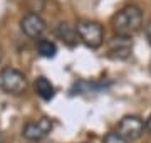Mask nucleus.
Returning <instances> with one entry per match:
<instances>
[{
	"label": "nucleus",
	"mask_w": 151,
	"mask_h": 143,
	"mask_svg": "<svg viewBox=\"0 0 151 143\" xmlns=\"http://www.w3.org/2000/svg\"><path fill=\"white\" fill-rule=\"evenodd\" d=\"M143 25V12L136 5H126L113 17V30L119 37L131 39Z\"/></svg>",
	"instance_id": "nucleus-1"
},
{
	"label": "nucleus",
	"mask_w": 151,
	"mask_h": 143,
	"mask_svg": "<svg viewBox=\"0 0 151 143\" xmlns=\"http://www.w3.org/2000/svg\"><path fill=\"white\" fill-rule=\"evenodd\" d=\"M79 40L82 44H86L91 49L101 47L104 42V29L99 22H92V20H81L76 25Z\"/></svg>",
	"instance_id": "nucleus-2"
},
{
	"label": "nucleus",
	"mask_w": 151,
	"mask_h": 143,
	"mask_svg": "<svg viewBox=\"0 0 151 143\" xmlns=\"http://www.w3.org/2000/svg\"><path fill=\"white\" fill-rule=\"evenodd\" d=\"M29 83L24 72L15 67H4L0 71V89L9 94H22L27 89Z\"/></svg>",
	"instance_id": "nucleus-3"
},
{
	"label": "nucleus",
	"mask_w": 151,
	"mask_h": 143,
	"mask_svg": "<svg viewBox=\"0 0 151 143\" xmlns=\"http://www.w3.org/2000/svg\"><path fill=\"white\" fill-rule=\"evenodd\" d=\"M145 130H146V121H143V118L136 115H128L119 120L116 133L121 135L126 142H134V140L143 136Z\"/></svg>",
	"instance_id": "nucleus-4"
},
{
	"label": "nucleus",
	"mask_w": 151,
	"mask_h": 143,
	"mask_svg": "<svg viewBox=\"0 0 151 143\" xmlns=\"http://www.w3.org/2000/svg\"><path fill=\"white\" fill-rule=\"evenodd\" d=\"M52 131V121L49 118H39V120L27 121L22 128V136L29 142H39Z\"/></svg>",
	"instance_id": "nucleus-5"
},
{
	"label": "nucleus",
	"mask_w": 151,
	"mask_h": 143,
	"mask_svg": "<svg viewBox=\"0 0 151 143\" xmlns=\"http://www.w3.org/2000/svg\"><path fill=\"white\" fill-rule=\"evenodd\" d=\"M20 29L27 37L39 39L44 32H45L47 25H45V20H44L39 14H27V15L20 20Z\"/></svg>",
	"instance_id": "nucleus-6"
},
{
	"label": "nucleus",
	"mask_w": 151,
	"mask_h": 143,
	"mask_svg": "<svg viewBox=\"0 0 151 143\" xmlns=\"http://www.w3.org/2000/svg\"><path fill=\"white\" fill-rule=\"evenodd\" d=\"M54 32H55V35H57L65 46H69V47H74V46L77 44V40H79V35H77L76 27L69 25L67 22L57 24L55 29H54Z\"/></svg>",
	"instance_id": "nucleus-7"
},
{
	"label": "nucleus",
	"mask_w": 151,
	"mask_h": 143,
	"mask_svg": "<svg viewBox=\"0 0 151 143\" xmlns=\"http://www.w3.org/2000/svg\"><path fill=\"white\" fill-rule=\"evenodd\" d=\"M34 89H35V93H37L39 98H42L44 101H50L55 94V89H54V86H52V83L44 76H39L37 79H35Z\"/></svg>",
	"instance_id": "nucleus-8"
},
{
	"label": "nucleus",
	"mask_w": 151,
	"mask_h": 143,
	"mask_svg": "<svg viewBox=\"0 0 151 143\" xmlns=\"http://www.w3.org/2000/svg\"><path fill=\"white\" fill-rule=\"evenodd\" d=\"M116 42H118V44H114L109 52H114V57H118V59H126V57L131 54V47H133L131 42H129V39L116 35Z\"/></svg>",
	"instance_id": "nucleus-9"
},
{
	"label": "nucleus",
	"mask_w": 151,
	"mask_h": 143,
	"mask_svg": "<svg viewBox=\"0 0 151 143\" xmlns=\"http://www.w3.org/2000/svg\"><path fill=\"white\" fill-rule=\"evenodd\" d=\"M37 51L42 57L50 59V57H55V54H57V46H55L52 40H49V39H39L37 40Z\"/></svg>",
	"instance_id": "nucleus-10"
},
{
	"label": "nucleus",
	"mask_w": 151,
	"mask_h": 143,
	"mask_svg": "<svg viewBox=\"0 0 151 143\" xmlns=\"http://www.w3.org/2000/svg\"><path fill=\"white\" fill-rule=\"evenodd\" d=\"M103 143H129V142H126L121 135H118L116 131H113V133H108V135L104 136Z\"/></svg>",
	"instance_id": "nucleus-11"
},
{
	"label": "nucleus",
	"mask_w": 151,
	"mask_h": 143,
	"mask_svg": "<svg viewBox=\"0 0 151 143\" xmlns=\"http://www.w3.org/2000/svg\"><path fill=\"white\" fill-rule=\"evenodd\" d=\"M145 34H146V39H148V42L151 46V20H148V24L145 25Z\"/></svg>",
	"instance_id": "nucleus-12"
},
{
	"label": "nucleus",
	"mask_w": 151,
	"mask_h": 143,
	"mask_svg": "<svg viewBox=\"0 0 151 143\" xmlns=\"http://www.w3.org/2000/svg\"><path fill=\"white\" fill-rule=\"evenodd\" d=\"M146 130L151 133V115L148 116V120H146Z\"/></svg>",
	"instance_id": "nucleus-13"
},
{
	"label": "nucleus",
	"mask_w": 151,
	"mask_h": 143,
	"mask_svg": "<svg viewBox=\"0 0 151 143\" xmlns=\"http://www.w3.org/2000/svg\"><path fill=\"white\" fill-rule=\"evenodd\" d=\"M0 143H4V138H2V135H0Z\"/></svg>",
	"instance_id": "nucleus-14"
},
{
	"label": "nucleus",
	"mask_w": 151,
	"mask_h": 143,
	"mask_svg": "<svg viewBox=\"0 0 151 143\" xmlns=\"http://www.w3.org/2000/svg\"><path fill=\"white\" fill-rule=\"evenodd\" d=\"M32 143H37V142H32Z\"/></svg>",
	"instance_id": "nucleus-15"
}]
</instances>
